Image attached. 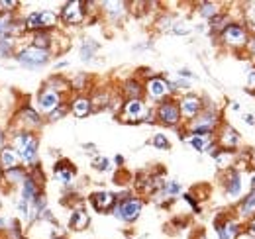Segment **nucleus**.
I'll return each mask as SVG.
<instances>
[{
	"instance_id": "b1692460",
	"label": "nucleus",
	"mask_w": 255,
	"mask_h": 239,
	"mask_svg": "<svg viewBox=\"0 0 255 239\" xmlns=\"http://www.w3.org/2000/svg\"><path fill=\"white\" fill-rule=\"evenodd\" d=\"M16 20V12H0V39L12 37V28Z\"/></svg>"
},
{
	"instance_id": "2f4dec72",
	"label": "nucleus",
	"mask_w": 255,
	"mask_h": 239,
	"mask_svg": "<svg viewBox=\"0 0 255 239\" xmlns=\"http://www.w3.org/2000/svg\"><path fill=\"white\" fill-rule=\"evenodd\" d=\"M244 24H246V30H250L255 35V2L246 6V10H244Z\"/></svg>"
},
{
	"instance_id": "f3484780",
	"label": "nucleus",
	"mask_w": 255,
	"mask_h": 239,
	"mask_svg": "<svg viewBox=\"0 0 255 239\" xmlns=\"http://www.w3.org/2000/svg\"><path fill=\"white\" fill-rule=\"evenodd\" d=\"M69 112L79 120L87 118V116L93 112L91 98H89L87 94H77V96H73V100L69 102Z\"/></svg>"
},
{
	"instance_id": "a18cd8bd",
	"label": "nucleus",
	"mask_w": 255,
	"mask_h": 239,
	"mask_svg": "<svg viewBox=\"0 0 255 239\" xmlns=\"http://www.w3.org/2000/svg\"><path fill=\"white\" fill-rule=\"evenodd\" d=\"M236 239H255V238H254V236H250V234L244 230V232H240V234L236 236Z\"/></svg>"
},
{
	"instance_id": "8fccbe9b",
	"label": "nucleus",
	"mask_w": 255,
	"mask_h": 239,
	"mask_svg": "<svg viewBox=\"0 0 255 239\" xmlns=\"http://www.w3.org/2000/svg\"><path fill=\"white\" fill-rule=\"evenodd\" d=\"M67 65H69V63H67V61H59V63H57V65H55V69H63V67H67Z\"/></svg>"
},
{
	"instance_id": "1a4fd4ad",
	"label": "nucleus",
	"mask_w": 255,
	"mask_h": 239,
	"mask_svg": "<svg viewBox=\"0 0 255 239\" xmlns=\"http://www.w3.org/2000/svg\"><path fill=\"white\" fill-rule=\"evenodd\" d=\"M65 102V96L63 94H59V92H55V90L51 89H41L37 92V96H35V110L41 114V116H49L53 110H57L61 104Z\"/></svg>"
},
{
	"instance_id": "7c9ffc66",
	"label": "nucleus",
	"mask_w": 255,
	"mask_h": 239,
	"mask_svg": "<svg viewBox=\"0 0 255 239\" xmlns=\"http://www.w3.org/2000/svg\"><path fill=\"white\" fill-rule=\"evenodd\" d=\"M18 51V39L14 37H6V39H0V59H8V57H14Z\"/></svg>"
},
{
	"instance_id": "603ef678",
	"label": "nucleus",
	"mask_w": 255,
	"mask_h": 239,
	"mask_svg": "<svg viewBox=\"0 0 255 239\" xmlns=\"http://www.w3.org/2000/svg\"><path fill=\"white\" fill-rule=\"evenodd\" d=\"M2 184H4V171L0 169V186H2Z\"/></svg>"
},
{
	"instance_id": "f8f14e48",
	"label": "nucleus",
	"mask_w": 255,
	"mask_h": 239,
	"mask_svg": "<svg viewBox=\"0 0 255 239\" xmlns=\"http://www.w3.org/2000/svg\"><path fill=\"white\" fill-rule=\"evenodd\" d=\"M214 139H216V145L220 149H228V151H236V147L242 141L240 131L234 125H230V123H220V127L216 129Z\"/></svg>"
},
{
	"instance_id": "7ed1b4c3",
	"label": "nucleus",
	"mask_w": 255,
	"mask_h": 239,
	"mask_svg": "<svg viewBox=\"0 0 255 239\" xmlns=\"http://www.w3.org/2000/svg\"><path fill=\"white\" fill-rule=\"evenodd\" d=\"M14 59L18 61L20 67H24L28 71H35V69H41L49 63L51 53L45 49H37L33 45H26V47H18Z\"/></svg>"
},
{
	"instance_id": "e433bc0d",
	"label": "nucleus",
	"mask_w": 255,
	"mask_h": 239,
	"mask_svg": "<svg viewBox=\"0 0 255 239\" xmlns=\"http://www.w3.org/2000/svg\"><path fill=\"white\" fill-rule=\"evenodd\" d=\"M183 200L189 202V206L192 208L194 214H200V206H198V202L194 200V194H192V192H185V194H183Z\"/></svg>"
},
{
	"instance_id": "58836bf2",
	"label": "nucleus",
	"mask_w": 255,
	"mask_h": 239,
	"mask_svg": "<svg viewBox=\"0 0 255 239\" xmlns=\"http://www.w3.org/2000/svg\"><path fill=\"white\" fill-rule=\"evenodd\" d=\"M177 77H181V79H187V81H191V79H194V75H192L191 69H179Z\"/></svg>"
},
{
	"instance_id": "09e8293b",
	"label": "nucleus",
	"mask_w": 255,
	"mask_h": 239,
	"mask_svg": "<svg viewBox=\"0 0 255 239\" xmlns=\"http://www.w3.org/2000/svg\"><path fill=\"white\" fill-rule=\"evenodd\" d=\"M192 239H206V234H204V232H196Z\"/></svg>"
},
{
	"instance_id": "3c124183",
	"label": "nucleus",
	"mask_w": 255,
	"mask_h": 239,
	"mask_svg": "<svg viewBox=\"0 0 255 239\" xmlns=\"http://www.w3.org/2000/svg\"><path fill=\"white\" fill-rule=\"evenodd\" d=\"M250 188H252V190H255V173L252 175V184H250Z\"/></svg>"
},
{
	"instance_id": "f704fd0d",
	"label": "nucleus",
	"mask_w": 255,
	"mask_h": 239,
	"mask_svg": "<svg viewBox=\"0 0 255 239\" xmlns=\"http://www.w3.org/2000/svg\"><path fill=\"white\" fill-rule=\"evenodd\" d=\"M151 145L159 151L171 149V141L167 139V135H165V133H153V137H151Z\"/></svg>"
},
{
	"instance_id": "c85d7f7f",
	"label": "nucleus",
	"mask_w": 255,
	"mask_h": 239,
	"mask_svg": "<svg viewBox=\"0 0 255 239\" xmlns=\"http://www.w3.org/2000/svg\"><path fill=\"white\" fill-rule=\"evenodd\" d=\"M220 12H222V8H220L218 2H200V4H198V14H200L204 20H212V18H216Z\"/></svg>"
},
{
	"instance_id": "4c0bfd02",
	"label": "nucleus",
	"mask_w": 255,
	"mask_h": 239,
	"mask_svg": "<svg viewBox=\"0 0 255 239\" xmlns=\"http://www.w3.org/2000/svg\"><path fill=\"white\" fill-rule=\"evenodd\" d=\"M248 92H255V67L248 69Z\"/></svg>"
},
{
	"instance_id": "aec40b11",
	"label": "nucleus",
	"mask_w": 255,
	"mask_h": 239,
	"mask_svg": "<svg viewBox=\"0 0 255 239\" xmlns=\"http://www.w3.org/2000/svg\"><path fill=\"white\" fill-rule=\"evenodd\" d=\"M53 43H55V37H53V33L49 30H39L32 33V43L30 45L37 47V49H45V51L51 53Z\"/></svg>"
},
{
	"instance_id": "39448f33",
	"label": "nucleus",
	"mask_w": 255,
	"mask_h": 239,
	"mask_svg": "<svg viewBox=\"0 0 255 239\" xmlns=\"http://www.w3.org/2000/svg\"><path fill=\"white\" fill-rule=\"evenodd\" d=\"M12 123H14V129H24V131H37V129H41V125H43V116L33 108L32 104H26V106H22L16 114H14V118H12ZM12 129V131H14Z\"/></svg>"
},
{
	"instance_id": "6ab92c4d",
	"label": "nucleus",
	"mask_w": 255,
	"mask_h": 239,
	"mask_svg": "<svg viewBox=\"0 0 255 239\" xmlns=\"http://www.w3.org/2000/svg\"><path fill=\"white\" fill-rule=\"evenodd\" d=\"M91 224V216L89 212L83 208H73L71 216H69V230L73 232H85Z\"/></svg>"
},
{
	"instance_id": "bb28decb",
	"label": "nucleus",
	"mask_w": 255,
	"mask_h": 239,
	"mask_svg": "<svg viewBox=\"0 0 255 239\" xmlns=\"http://www.w3.org/2000/svg\"><path fill=\"white\" fill-rule=\"evenodd\" d=\"M194 151L198 153H208V149L214 145V137H198V135H185L183 137Z\"/></svg>"
},
{
	"instance_id": "0eeeda50",
	"label": "nucleus",
	"mask_w": 255,
	"mask_h": 239,
	"mask_svg": "<svg viewBox=\"0 0 255 239\" xmlns=\"http://www.w3.org/2000/svg\"><path fill=\"white\" fill-rule=\"evenodd\" d=\"M143 94L157 106L159 102H163V100H167V98L173 96V90L169 87L167 77H163V75H153V77H149V79L143 83Z\"/></svg>"
},
{
	"instance_id": "f257e3e1",
	"label": "nucleus",
	"mask_w": 255,
	"mask_h": 239,
	"mask_svg": "<svg viewBox=\"0 0 255 239\" xmlns=\"http://www.w3.org/2000/svg\"><path fill=\"white\" fill-rule=\"evenodd\" d=\"M10 145L18 151L22 165L26 169H32L35 165H39V137H37V133L14 129L10 133Z\"/></svg>"
},
{
	"instance_id": "49530a36",
	"label": "nucleus",
	"mask_w": 255,
	"mask_h": 239,
	"mask_svg": "<svg viewBox=\"0 0 255 239\" xmlns=\"http://www.w3.org/2000/svg\"><path fill=\"white\" fill-rule=\"evenodd\" d=\"M114 163H116L118 167H124V157H122V155H116V157H114Z\"/></svg>"
},
{
	"instance_id": "dca6fc26",
	"label": "nucleus",
	"mask_w": 255,
	"mask_h": 239,
	"mask_svg": "<svg viewBox=\"0 0 255 239\" xmlns=\"http://www.w3.org/2000/svg\"><path fill=\"white\" fill-rule=\"evenodd\" d=\"M53 175L63 186H71L75 182V177H77V167L67 159H59L53 165Z\"/></svg>"
},
{
	"instance_id": "423d86ee",
	"label": "nucleus",
	"mask_w": 255,
	"mask_h": 239,
	"mask_svg": "<svg viewBox=\"0 0 255 239\" xmlns=\"http://www.w3.org/2000/svg\"><path fill=\"white\" fill-rule=\"evenodd\" d=\"M248 39H250V35H248L244 22H230L220 31V41L230 49H246Z\"/></svg>"
},
{
	"instance_id": "37998d69",
	"label": "nucleus",
	"mask_w": 255,
	"mask_h": 239,
	"mask_svg": "<svg viewBox=\"0 0 255 239\" xmlns=\"http://www.w3.org/2000/svg\"><path fill=\"white\" fill-rule=\"evenodd\" d=\"M83 149L87 151V153H93V155H96V145H95V143H85V145H83Z\"/></svg>"
},
{
	"instance_id": "c9c22d12",
	"label": "nucleus",
	"mask_w": 255,
	"mask_h": 239,
	"mask_svg": "<svg viewBox=\"0 0 255 239\" xmlns=\"http://www.w3.org/2000/svg\"><path fill=\"white\" fill-rule=\"evenodd\" d=\"M67 114H69V102H63L57 110H53V112L47 116V121H59V120H63Z\"/></svg>"
},
{
	"instance_id": "a211bd4d",
	"label": "nucleus",
	"mask_w": 255,
	"mask_h": 239,
	"mask_svg": "<svg viewBox=\"0 0 255 239\" xmlns=\"http://www.w3.org/2000/svg\"><path fill=\"white\" fill-rule=\"evenodd\" d=\"M20 165H22V159H20L18 151L14 149L10 143H6L0 149V169L2 171H10V169H16Z\"/></svg>"
},
{
	"instance_id": "a878e982",
	"label": "nucleus",
	"mask_w": 255,
	"mask_h": 239,
	"mask_svg": "<svg viewBox=\"0 0 255 239\" xmlns=\"http://www.w3.org/2000/svg\"><path fill=\"white\" fill-rule=\"evenodd\" d=\"M28 177V169L24 165L16 167V169H10V171H4V182L10 184V186H22V182Z\"/></svg>"
},
{
	"instance_id": "5701e85b",
	"label": "nucleus",
	"mask_w": 255,
	"mask_h": 239,
	"mask_svg": "<svg viewBox=\"0 0 255 239\" xmlns=\"http://www.w3.org/2000/svg\"><path fill=\"white\" fill-rule=\"evenodd\" d=\"M98 49H100V43H98L96 39H93V37H85V39H83V43H81V49H79L81 61H83V63L93 61Z\"/></svg>"
},
{
	"instance_id": "f03ea898",
	"label": "nucleus",
	"mask_w": 255,
	"mask_h": 239,
	"mask_svg": "<svg viewBox=\"0 0 255 239\" xmlns=\"http://www.w3.org/2000/svg\"><path fill=\"white\" fill-rule=\"evenodd\" d=\"M120 121L124 123H153L155 121V110L139 100H126L120 110Z\"/></svg>"
},
{
	"instance_id": "6e6552de",
	"label": "nucleus",
	"mask_w": 255,
	"mask_h": 239,
	"mask_svg": "<svg viewBox=\"0 0 255 239\" xmlns=\"http://www.w3.org/2000/svg\"><path fill=\"white\" fill-rule=\"evenodd\" d=\"M155 121H159L161 125H167V127H177L183 118H181V110H179V100H175L173 96L159 102L155 108Z\"/></svg>"
},
{
	"instance_id": "ddd939ff",
	"label": "nucleus",
	"mask_w": 255,
	"mask_h": 239,
	"mask_svg": "<svg viewBox=\"0 0 255 239\" xmlns=\"http://www.w3.org/2000/svg\"><path fill=\"white\" fill-rule=\"evenodd\" d=\"M116 202H118V196H116L114 192H110V190H96V192H93V194L89 196V204H91L93 210L98 212V214H108V212H112L114 206H116Z\"/></svg>"
},
{
	"instance_id": "79ce46f5",
	"label": "nucleus",
	"mask_w": 255,
	"mask_h": 239,
	"mask_svg": "<svg viewBox=\"0 0 255 239\" xmlns=\"http://www.w3.org/2000/svg\"><path fill=\"white\" fill-rule=\"evenodd\" d=\"M244 121H246L248 125H252V127H254V125H255V114H252V112L244 114Z\"/></svg>"
},
{
	"instance_id": "9d476101",
	"label": "nucleus",
	"mask_w": 255,
	"mask_h": 239,
	"mask_svg": "<svg viewBox=\"0 0 255 239\" xmlns=\"http://www.w3.org/2000/svg\"><path fill=\"white\" fill-rule=\"evenodd\" d=\"M87 18V8L83 0H71L65 2L59 14V22H63L65 26H81Z\"/></svg>"
},
{
	"instance_id": "72a5a7b5",
	"label": "nucleus",
	"mask_w": 255,
	"mask_h": 239,
	"mask_svg": "<svg viewBox=\"0 0 255 239\" xmlns=\"http://www.w3.org/2000/svg\"><path fill=\"white\" fill-rule=\"evenodd\" d=\"M93 169L98 173H108L112 169V161L108 157H102V155H96L93 159Z\"/></svg>"
},
{
	"instance_id": "de8ad7c7",
	"label": "nucleus",
	"mask_w": 255,
	"mask_h": 239,
	"mask_svg": "<svg viewBox=\"0 0 255 239\" xmlns=\"http://www.w3.org/2000/svg\"><path fill=\"white\" fill-rule=\"evenodd\" d=\"M230 108H232L234 112H240V104H238L236 100H234V102H230Z\"/></svg>"
},
{
	"instance_id": "412c9836",
	"label": "nucleus",
	"mask_w": 255,
	"mask_h": 239,
	"mask_svg": "<svg viewBox=\"0 0 255 239\" xmlns=\"http://www.w3.org/2000/svg\"><path fill=\"white\" fill-rule=\"evenodd\" d=\"M122 94L126 100H139L143 96V83L139 79H128L122 85Z\"/></svg>"
},
{
	"instance_id": "a19ab883",
	"label": "nucleus",
	"mask_w": 255,
	"mask_h": 239,
	"mask_svg": "<svg viewBox=\"0 0 255 239\" xmlns=\"http://www.w3.org/2000/svg\"><path fill=\"white\" fill-rule=\"evenodd\" d=\"M246 232H248L250 236H254V238H255V216L252 218V220H250V222H248V228H246Z\"/></svg>"
},
{
	"instance_id": "473e14b6",
	"label": "nucleus",
	"mask_w": 255,
	"mask_h": 239,
	"mask_svg": "<svg viewBox=\"0 0 255 239\" xmlns=\"http://www.w3.org/2000/svg\"><path fill=\"white\" fill-rule=\"evenodd\" d=\"M192 30H194V26H192L189 20H175L171 31L175 35H189V33H192Z\"/></svg>"
},
{
	"instance_id": "cd10ccee",
	"label": "nucleus",
	"mask_w": 255,
	"mask_h": 239,
	"mask_svg": "<svg viewBox=\"0 0 255 239\" xmlns=\"http://www.w3.org/2000/svg\"><path fill=\"white\" fill-rule=\"evenodd\" d=\"M39 24H41V30L53 31L59 26V14L53 10H39Z\"/></svg>"
},
{
	"instance_id": "c756f323",
	"label": "nucleus",
	"mask_w": 255,
	"mask_h": 239,
	"mask_svg": "<svg viewBox=\"0 0 255 239\" xmlns=\"http://www.w3.org/2000/svg\"><path fill=\"white\" fill-rule=\"evenodd\" d=\"M102 8H104V12L106 14H110L114 20H118V18H124V14H126V2H102L100 4Z\"/></svg>"
},
{
	"instance_id": "c03bdc74",
	"label": "nucleus",
	"mask_w": 255,
	"mask_h": 239,
	"mask_svg": "<svg viewBox=\"0 0 255 239\" xmlns=\"http://www.w3.org/2000/svg\"><path fill=\"white\" fill-rule=\"evenodd\" d=\"M6 139H8V137H6V131H4L2 127H0V149H2L4 145H6Z\"/></svg>"
},
{
	"instance_id": "393cba45",
	"label": "nucleus",
	"mask_w": 255,
	"mask_h": 239,
	"mask_svg": "<svg viewBox=\"0 0 255 239\" xmlns=\"http://www.w3.org/2000/svg\"><path fill=\"white\" fill-rule=\"evenodd\" d=\"M236 157H238V153H236V151L220 149L218 153H216V157H214V161H216V167H218L220 171H230V169H234Z\"/></svg>"
},
{
	"instance_id": "9b49d317",
	"label": "nucleus",
	"mask_w": 255,
	"mask_h": 239,
	"mask_svg": "<svg viewBox=\"0 0 255 239\" xmlns=\"http://www.w3.org/2000/svg\"><path fill=\"white\" fill-rule=\"evenodd\" d=\"M204 108V102L198 94H192V92H187L185 96H181L179 100V110H181V118L185 123H189L196 118Z\"/></svg>"
},
{
	"instance_id": "20e7f679",
	"label": "nucleus",
	"mask_w": 255,
	"mask_h": 239,
	"mask_svg": "<svg viewBox=\"0 0 255 239\" xmlns=\"http://www.w3.org/2000/svg\"><path fill=\"white\" fill-rule=\"evenodd\" d=\"M143 210V200L137 196H118V202L112 210L114 218H118L124 224H133Z\"/></svg>"
},
{
	"instance_id": "ea45409f",
	"label": "nucleus",
	"mask_w": 255,
	"mask_h": 239,
	"mask_svg": "<svg viewBox=\"0 0 255 239\" xmlns=\"http://www.w3.org/2000/svg\"><path fill=\"white\" fill-rule=\"evenodd\" d=\"M246 49L250 51V55L255 59V35H252L250 39H248V45H246Z\"/></svg>"
},
{
	"instance_id": "4468645a",
	"label": "nucleus",
	"mask_w": 255,
	"mask_h": 239,
	"mask_svg": "<svg viewBox=\"0 0 255 239\" xmlns=\"http://www.w3.org/2000/svg\"><path fill=\"white\" fill-rule=\"evenodd\" d=\"M214 230L218 239H236V236L242 232L240 230V220L228 218V216H218L214 220Z\"/></svg>"
},
{
	"instance_id": "4be33fe9",
	"label": "nucleus",
	"mask_w": 255,
	"mask_h": 239,
	"mask_svg": "<svg viewBox=\"0 0 255 239\" xmlns=\"http://www.w3.org/2000/svg\"><path fill=\"white\" fill-rule=\"evenodd\" d=\"M238 216L244 220H252L255 216V190H250L248 196L242 198V202L238 206Z\"/></svg>"
},
{
	"instance_id": "2eb2a0df",
	"label": "nucleus",
	"mask_w": 255,
	"mask_h": 239,
	"mask_svg": "<svg viewBox=\"0 0 255 239\" xmlns=\"http://www.w3.org/2000/svg\"><path fill=\"white\" fill-rule=\"evenodd\" d=\"M224 192L228 198H238L242 194V188H244V182H242V173L238 169H230V171H224Z\"/></svg>"
}]
</instances>
